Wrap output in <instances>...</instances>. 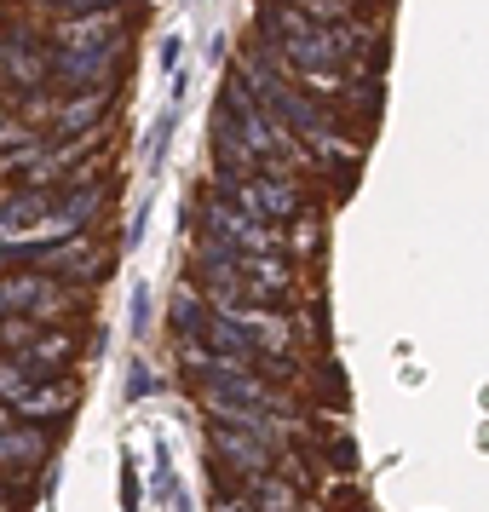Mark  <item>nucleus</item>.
Returning <instances> with one entry per match:
<instances>
[{"label": "nucleus", "instance_id": "nucleus-5", "mask_svg": "<svg viewBox=\"0 0 489 512\" xmlns=\"http://www.w3.org/2000/svg\"><path fill=\"white\" fill-rule=\"evenodd\" d=\"M75 409V392L70 386H29L18 403H12V420H24V426H41V420H64Z\"/></svg>", "mask_w": 489, "mask_h": 512}, {"label": "nucleus", "instance_id": "nucleus-8", "mask_svg": "<svg viewBox=\"0 0 489 512\" xmlns=\"http://www.w3.org/2000/svg\"><path fill=\"white\" fill-rule=\"evenodd\" d=\"M219 512H254V507H248L242 495H225V501H219Z\"/></svg>", "mask_w": 489, "mask_h": 512}, {"label": "nucleus", "instance_id": "nucleus-7", "mask_svg": "<svg viewBox=\"0 0 489 512\" xmlns=\"http://www.w3.org/2000/svg\"><path fill=\"white\" fill-rule=\"evenodd\" d=\"M47 6H64V12H110L121 0H47Z\"/></svg>", "mask_w": 489, "mask_h": 512}, {"label": "nucleus", "instance_id": "nucleus-6", "mask_svg": "<svg viewBox=\"0 0 489 512\" xmlns=\"http://www.w3.org/2000/svg\"><path fill=\"white\" fill-rule=\"evenodd\" d=\"M98 116H104V93L70 98V104H58V133H87V127H98Z\"/></svg>", "mask_w": 489, "mask_h": 512}, {"label": "nucleus", "instance_id": "nucleus-4", "mask_svg": "<svg viewBox=\"0 0 489 512\" xmlns=\"http://www.w3.org/2000/svg\"><path fill=\"white\" fill-rule=\"evenodd\" d=\"M236 495H242L254 512H311V501H305V495L288 484V478H277V472L242 478V484H236Z\"/></svg>", "mask_w": 489, "mask_h": 512}, {"label": "nucleus", "instance_id": "nucleus-2", "mask_svg": "<svg viewBox=\"0 0 489 512\" xmlns=\"http://www.w3.org/2000/svg\"><path fill=\"white\" fill-rule=\"evenodd\" d=\"M208 449H213V466H219V478H231V484H242V478H259V472H277V443L254 438V432H242V426H219L213 420L208 432Z\"/></svg>", "mask_w": 489, "mask_h": 512}, {"label": "nucleus", "instance_id": "nucleus-1", "mask_svg": "<svg viewBox=\"0 0 489 512\" xmlns=\"http://www.w3.org/2000/svg\"><path fill=\"white\" fill-rule=\"evenodd\" d=\"M70 305H75V288L47 277V271H12V277H0V317H29V323L47 328Z\"/></svg>", "mask_w": 489, "mask_h": 512}, {"label": "nucleus", "instance_id": "nucleus-3", "mask_svg": "<svg viewBox=\"0 0 489 512\" xmlns=\"http://www.w3.org/2000/svg\"><path fill=\"white\" fill-rule=\"evenodd\" d=\"M202 225H208V236L225 242L231 254H277L282 248V225H265V219L231 208V202H219V196L202 208Z\"/></svg>", "mask_w": 489, "mask_h": 512}]
</instances>
